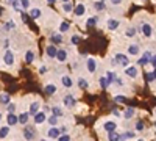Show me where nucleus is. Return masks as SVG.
Here are the masks:
<instances>
[{"label": "nucleus", "mask_w": 156, "mask_h": 141, "mask_svg": "<svg viewBox=\"0 0 156 141\" xmlns=\"http://www.w3.org/2000/svg\"><path fill=\"white\" fill-rule=\"evenodd\" d=\"M8 133H9V127L8 125H2V129H0V138L5 139L8 136Z\"/></svg>", "instance_id": "29"}, {"label": "nucleus", "mask_w": 156, "mask_h": 141, "mask_svg": "<svg viewBox=\"0 0 156 141\" xmlns=\"http://www.w3.org/2000/svg\"><path fill=\"white\" fill-rule=\"evenodd\" d=\"M8 47H9V39H3L2 41V49L3 50H8Z\"/></svg>", "instance_id": "42"}, {"label": "nucleus", "mask_w": 156, "mask_h": 141, "mask_svg": "<svg viewBox=\"0 0 156 141\" xmlns=\"http://www.w3.org/2000/svg\"><path fill=\"white\" fill-rule=\"evenodd\" d=\"M154 125H156V122H154Z\"/></svg>", "instance_id": "54"}, {"label": "nucleus", "mask_w": 156, "mask_h": 141, "mask_svg": "<svg viewBox=\"0 0 156 141\" xmlns=\"http://www.w3.org/2000/svg\"><path fill=\"white\" fill-rule=\"evenodd\" d=\"M2 61H3V65H6V66H12L14 65V54H12L11 50H3Z\"/></svg>", "instance_id": "2"}, {"label": "nucleus", "mask_w": 156, "mask_h": 141, "mask_svg": "<svg viewBox=\"0 0 156 141\" xmlns=\"http://www.w3.org/2000/svg\"><path fill=\"white\" fill-rule=\"evenodd\" d=\"M86 68H87V72L94 74V72L97 71V61H95L94 58H87V61H86Z\"/></svg>", "instance_id": "9"}, {"label": "nucleus", "mask_w": 156, "mask_h": 141, "mask_svg": "<svg viewBox=\"0 0 156 141\" xmlns=\"http://www.w3.org/2000/svg\"><path fill=\"white\" fill-rule=\"evenodd\" d=\"M114 100L117 102V104H123V102H125L126 99H125L123 96H115V97H114Z\"/></svg>", "instance_id": "41"}, {"label": "nucleus", "mask_w": 156, "mask_h": 141, "mask_svg": "<svg viewBox=\"0 0 156 141\" xmlns=\"http://www.w3.org/2000/svg\"><path fill=\"white\" fill-rule=\"evenodd\" d=\"M6 122H8V125H16V124H19V116H16L14 113H8Z\"/></svg>", "instance_id": "13"}, {"label": "nucleus", "mask_w": 156, "mask_h": 141, "mask_svg": "<svg viewBox=\"0 0 156 141\" xmlns=\"http://www.w3.org/2000/svg\"><path fill=\"white\" fill-rule=\"evenodd\" d=\"M23 132V138L27 141H33L36 138V133H34V129H31V127H25V129L22 130Z\"/></svg>", "instance_id": "7"}, {"label": "nucleus", "mask_w": 156, "mask_h": 141, "mask_svg": "<svg viewBox=\"0 0 156 141\" xmlns=\"http://www.w3.org/2000/svg\"><path fill=\"white\" fill-rule=\"evenodd\" d=\"M75 16L76 17H81L84 13H86V6H84V3H78V5H75Z\"/></svg>", "instance_id": "15"}, {"label": "nucleus", "mask_w": 156, "mask_h": 141, "mask_svg": "<svg viewBox=\"0 0 156 141\" xmlns=\"http://www.w3.org/2000/svg\"><path fill=\"white\" fill-rule=\"evenodd\" d=\"M153 75H154V80H156V68H154V71H153Z\"/></svg>", "instance_id": "51"}, {"label": "nucleus", "mask_w": 156, "mask_h": 141, "mask_svg": "<svg viewBox=\"0 0 156 141\" xmlns=\"http://www.w3.org/2000/svg\"><path fill=\"white\" fill-rule=\"evenodd\" d=\"M120 138H122V135H120L119 132H115V130L108 133V139H109V141H120Z\"/></svg>", "instance_id": "24"}, {"label": "nucleus", "mask_w": 156, "mask_h": 141, "mask_svg": "<svg viewBox=\"0 0 156 141\" xmlns=\"http://www.w3.org/2000/svg\"><path fill=\"white\" fill-rule=\"evenodd\" d=\"M115 63L120 65V66H123V68H126V66H129V58L125 54H117L115 55Z\"/></svg>", "instance_id": "3"}, {"label": "nucleus", "mask_w": 156, "mask_h": 141, "mask_svg": "<svg viewBox=\"0 0 156 141\" xmlns=\"http://www.w3.org/2000/svg\"><path fill=\"white\" fill-rule=\"evenodd\" d=\"M20 6L23 8V9H28L31 5H30V0H20Z\"/></svg>", "instance_id": "38"}, {"label": "nucleus", "mask_w": 156, "mask_h": 141, "mask_svg": "<svg viewBox=\"0 0 156 141\" xmlns=\"http://www.w3.org/2000/svg\"><path fill=\"white\" fill-rule=\"evenodd\" d=\"M62 102H64V105H66L67 108H72V107H75V97H73V96H70V94L64 96Z\"/></svg>", "instance_id": "14"}, {"label": "nucleus", "mask_w": 156, "mask_h": 141, "mask_svg": "<svg viewBox=\"0 0 156 141\" xmlns=\"http://www.w3.org/2000/svg\"><path fill=\"white\" fill-rule=\"evenodd\" d=\"M97 20H98V19H97V16L89 17V19H87V27H92V25H95V24H97Z\"/></svg>", "instance_id": "36"}, {"label": "nucleus", "mask_w": 156, "mask_h": 141, "mask_svg": "<svg viewBox=\"0 0 156 141\" xmlns=\"http://www.w3.org/2000/svg\"><path fill=\"white\" fill-rule=\"evenodd\" d=\"M87 85L89 83H87V80L84 79V77H80V79H78V86H80V88L84 89V88H87Z\"/></svg>", "instance_id": "32"}, {"label": "nucleus", "mask_w": 156, "mask_h": 141, "mask_svg": "<svg viewBox=\"0 0 156 141\" xmlns=\"http://www.w3.org/2000/svg\"><path fill=\"white\" fill-rule=\"evenodd\" d=\"M55 2H56V0H47V3H48V5H53Z\"/></svg>", "instance_id": "50"}, {"label": "nucleus", "mask_w": 156, "mask_h": 141, "mask_svg": "<svg viewBox=\"0 0 156 141\" xmlns=\"http://www.w3.org/2000/svg\"><path fill=\"white\" fill-rule=\"evenodd\" d=\"M61 2H62V3H64V2H70V0H61Z\"/></svg>", "instance_id": "52"}, {"label": "nucleus", "mask_w": 156, "mask_h": 141, "mask_svg": "<svg viewBox=\"0 0 156 141\" xmlns=\"http://www.w3.org/2000/svg\"><path fill=\"white\" fill-rule=\"evenodd\" d=\"M94 6H95L97 11H103V9H105V3H103V0H98V2H95Z\"/></svg>", "instance_id": "33"}, {"label": "nucleus", "mask_w": 156, "mask_h": 141, "mask_svg": "<svg viewBox=\"0 0 156 141\" xmlns=\"http://www.w3.org/2000/svg\"><path fill=\"white\" fill-rule=\"evenodd\" d=\"M111 3H112V5H120L122 0H111Z\"/></svg>", "instance_id": "48"}, {"label": "nucleus", "mask_w": 156, "mask_h": 141, "mask_svg": "<svg viewBox=\"0 0 156 141\" xmlns=\"http://www.w3.org/2000/svg\"><path fill=\"white\" fill-rule=\"evenodd\" d=\"M51 113H53L55 116H58V118L62 116V110H61L59 107H53V108H51Z\"/></svg>", "instance_id": "34"}, {"label": "nucleus", "mask_w": 156, "mask_h": 141, "mask_svg": "<svg viewBox=\"0 0 156 141\" xmlns=\"http://www.w3.org/2000/svg\"><path fill=\"white\" fill-rule=\"evenodd\" d=\"M30 116H31L30 113H20V114H19V124H23V125H25V124L28 122Z\"/></svg>", "instance_id": "25"}, {"label": "nucleus", "mask_w": 156, "mask_h": 141, "mask_svg": "<svg viewBox=\"0 0 156 141\" xmlns=\"http://www.w3.org/2000/svg\"><path fill=\"white\" fill-rule=\"evenodd\" d=\"M70 30V24L69 22H61L59 24V32L61 33H66V32H69Z\"/></svg>", "instance_id": "30"}, {"label": "nucleus", "mask_w": 156, "mask_h": 141, "mask_svg": "<svg viewBox=\"0 0 156 141\" xmlns=\"http://www.w3.org/2000/svg\"><path fill=\"white\" fill-rule=\"evenodd\" d=\"M41 9L39 8H30V17H33V19H39L41 17Z\"/></svg>", "instance_id": "26"}, {"label": "nucleus", "mask_w": 156, "mask_h": 141, "mask_svg": "<svg viewBox=\"0 0 156 141\" xmlns=\"http://www.w3.org/2000/svg\"><path fill=\"white\" fill-rule=\"evenodd\" d=\"M100 86H101V89H106L108 86H109V83H111V80L108 79V77L106 75H103V77H100Z\"/></svg>", "instance_id": "22"}, {"label": "nucleus", "mask_w": 156, "mask_h": 141, "mask_svg": "<svg viewBox=\"0 0 156 141\" xmlns=\"http://www.w3.org/2000/svg\"><path fill=\"white\" fill-rule=\"evenodd\" d=\"M50 39H51V43H55V44H61V43H62V36H61L59 33H53Z\"/></svg>", "instance_id": "28"}, {"label": "nucleus", "mask_w": 156, "mask_h": 141, "mask_svg": "<svg viewBox=\"0 0 156 141\" xmlns=\"http://www.w3.org/2000/svg\"><path fill=\"white\" fill-rule=\"evenodd\" d=\"M2 105H3V107L9 105V94H6V93H2Z\"/></svg>", "instance_id": "31"}, {"label": "nucleus", "mask_w": 156, "mask_h": 141, "mask_svg": "<svg viewBox=\"0 0 156 141\" xmlns=\"http://www.w3.org/2000/svg\"><path fill=\"white\" fill-rule=\"evenodd\" d=\"M61 83L66 86V88H72L73 86V80H72L70 75H62L61 77Z\"/></svg>", "instance_id": "17"}, {"label": "nucleus", "mask_w": 156, "mask_h": 141, "mask_svg": "<svg viewBox=\"0 0 156 141\" xmlns=\"http://www.w3.org/2000/svg\"><path fill=\"white\" fill-rule=\"evenodd\" d=\"M133 116H134V108L128 107V108L125 110V113H123V118H125V119H131Z\"/></svg>", "instance_id": "27"}, {"label": "nucleus", "mask_w": 156, "mask_h": 141, "mask_svg": "<svg viewBox=\"0 0 156 141\" xmlns=\"http://www.w3.org/2000/svg\"><path fill=\"white\" fill-rule=\"evenodd\" d=\"M45 121H47V116H45L44 111H37V113L34 114V122H36V124H42V122H45Z\"/></svg>", "instance_id": "16"}, {"label": "nucleus", "mask_w": 156, "mask_h": 141, "mask_svg": "<svg viewBox=\"0 0 156 141\" xmlns=\"http://www.w3.org/2000/svg\"><path fill=\"white\" fill-rule=\"evenodd\" d=\"M144 129H145V124L142 122V121H137L136 122V130L137 132H144Z\"/></svg>", "instance_id": "35"}, {"label": "nucleus", "mask_w": 156, "mask_h": 141, "mask_svg": "<svg viewBox=\"0 0 156 141\" xmlns=\"http://www.w3.org/2000/svg\"><path fill=\"white\" fill-rule=\"evenodd\" d=\"M137 141H145V139H137Z\"/></svg>", "instance_id": "53"}, {"label": "nucleus", "mask_w": 156, "mask_h": 141, "mask_svg": "<svg viewBox=\"0 0 156 141\" xmlns=\"http://www.w3.org/2000/svg\"><path fill=\"white\" fill-rule=\"evenodd\" d=\"M120 27V20H117V19H108L106 20V28L108 30H111V32H115L117 28H119Z\"/></svg>", "instance_id": "5"}, {"label": "nucleus", "mask_w": 156, "mask_h": 141, "mask_svg": "<svg viewBox=\"0 0 156 141\" xmlns=\"http://www.w3.org/2000/svg\"><path fill=\"white\" fill-rule=\"evenodd\" d=\"M48 71V68L47 66H41V68H39V72H41V74H45Z\"/></svg>", "instance_id": "46"}, {"label": "nucleus", "mask_w": 156, "mask_h": 141, "mask_svg": "<svg viewBox=\"0 0 156 141\" xmlns=\"http://www.w3.org/2000/svg\"><path fill=\"white\" fill-rule=\"evenodd\" d=\"M78 43H80V36H76V35L72 36V44L75 46V44H78Z\"/></svg>", "instance_id": "44"}, {"label": "nucleus", "mask_w": 156, "mask_h": 141, "mask_svg": "<svg viewBox=\"0 0 156 141\" xmlns=\"http://www.w3.org/2000/svg\"><path fill=\"white\" fill-rule=\"evenodd\" d=\"M61 129H58V127H55V125H51L50 129H48V132H47V135H48V138H51V139H58L59 136H61Z\"/></svg>", "instance_id": "4"}, {"label": "nucleus", "mask_w": 156, "mask_h": 141, "mask_svg": "<svg viewBox=\"0 0 156 141\" xmlns=\"http://www.w3.org/2000/svg\"><path fill=\"white\" fill-rule=\"evenodd\" d=\"M140 52V47L137 44H129L128 46V55H131V57H137Z\"/></svg>", "instance_id": "12"}, {"label": "nucleus", "mask_w": 156, "mask_h": 141, "mask_svg": "<svg viewBox=\"0 0 156 141\" xmlns=\"http://www.w3.org/2000/svg\"><path fill=\"white\" fill-rule=\"evenodd\" d=\"M103 129H105L108 133H109V132H114V130L117 129V124H115L114 121H106L105 124H103Z\"/></svg>", "instance_id": "19"}, {"label": "nucleus", "mask_w": 156, "mask_h": 141, "mask_svg": "<svg viewBox=\"0 0 156 141\" xmlns=\"http://www.w3.org/2000/svg\"><path fill=\"white\" fill-rule=\"evenodd\" d=\"M147 79H148V82H154V75L153 74H147Z\"/></svg>", "instance_id": "47"}, {"label": "nucleus", "mask_w": 156, "mask_h": 141, "mask_svg": "<svg viewBox=\"0 0 156 141\" xmlns=\"http://www.w3.org/2000/svg\"><path fill=\"white\" fill-rule=\"evenodd\" d=\"M61 8H62L64 13H67V14H69V13H73V11H75V6H73L70 2H64Z\"/></svg>", "instance_id": "21"}, {"label": "nucleus", "mask_w": 156, "mask_h": 141, "mask_svg": "<svg viewBox=\"0 0 156 141\" xmlns=\"http://www.w3.org/2000/svg\"><path fill=\"white\" fill-rule=\"evenodd\" d=\"M6 111H8V113H14V111H16V105H14V104H9L8 108H6Z\"/></svg>", "instance_id": "43"}, {"label": "nucleus", "mask_w": 156, "mask_h": 141, "mask_svg": "<svg viewBox=\"0 0 156 141\" xmlns=\"http://www.w3.org/2000/svg\"><path fill=\"white\" fill-rule=\"evenodd\" d=\"M45 55H47L48 58H56V55H58V49H56V46H55V44L47 46V47H45Z\"/></svg>", "instance_id": "6"}, {"label": "nucleus", "mask_w": 156, "mask_h": 141, "mask_svg": "<svg viewBox=\"0 0 156 141\" xmlns=\"http://www.w3.org/2000/svg\"><path fill=\"white\" fill-rule=\"evenodd\" d=\"M123 136H125V138H134V132H129V130H128V132L123 133Z\"/></svg>", "instance_id": "45"}, {"label": "nucleus", "mask_w": 156, "mask_h": 141, "mask_svg": "<svg viewBox=\"0 0 156 141\" xmlns=\"http://www.w3.org/2000/svg\"><path fill=\"white\" fill-rule=\"evenodd\" d=\"M44 93H47L48 96L55 94V93H56V85H53V83H47V85L44 86Z\"/></svg>", "instance_id": "20"}, {"label": "nucleus", "mask_w": 156, "mask_h": 141, "mask_svg": "<svg viewBox=\"0 0 156 141\" xmlns=\"http://www.w3.org/2000/svg\"><path fill=\"white\" fill-rule=\"evenodd\" d=\"M139 30L145 38H151V35H153V27H151V24H148V22H142L139 25Z\"/></svg>", "instance_id": "1"}, {"label": "nucleus", "mask_w": 156, "mask_h": 141, "mask_svg": "<svg viewBox=\"0 0 156 141\" xmlns=\"http://www.w3.org/2000/svg\"><path fill=\"white\" fill-rule=\"evenodd\" d=\"M125 74H126L128 77H131V79H136V77L139 75V71H137L136 66H126V68H125Z\"/></svg>", "instance_id": "10"}, {"label": "nucleus", "mask_w": 156, "mask_h": 141, "mask_svg": "<svg viewBox=\"0 0 156 141\" xmlns=\"http://www.w3.org/2000/svg\"><path fill=\"white\" fill-rule=\"evenodd\" d=\"M34 60H36L34 52L33 50H27V52H25V63H27V65H31V63H34Z\"/></svg>", "instance_id": "18"}, {"label": "nucleus", "mask_w": 156, "mask_h": 141, "mask_svg": "<svg viewBox=\"0 0 156 141\" xmlns=\"http://www.w3.org/2000/svg\"><path fill=\"white\" fill-rule=\"evenodd\" d=\"M39 108H41V102L39 100H34L33 104H30V108H28V113L31 114V116H34V114L39 111Z\"/></svg>", "instance_id": "11"}, {"label": "nucleus", "mask_w": 156, "mask_h": 141, "mask_svg": "<svg viewBox=\"0 0 156 141\" xmlns=\"http://www.w3.org/2000/svg\"><path fill=\"white\" fill-rule=\"evenodd\" d=\"M151 65H153V68H156V55H153V58H151Z\"/></svg>", "instance_id": "49"}, {"label": "nucleus", "mask_w": 156, "mask_h": 141, "mask_svg": "<svg viewBox=\"0 0 156 141\" xmlns=\"http://www.w3.org/2000/svg\"><path fill=\"white\" fill-rule=\"evenodd\" d=\"M134 35H136V28H133V27H129V28L126 30V36H128V38H133Z\"/></svg>", "instance_id": "39"}, {"label": "nucleus", "mask_w": 156, "mask_h": 141, "mask_svg": "<svg viewBox=\"0 0 156 141\" xmlns=\"http://www.w3.org/2000/svg\"><path fill=\"white\" fill-rule=\"evenodd\" d=\"M58 141H70V135L64 133V135H61V136L58 138Z\"/></svg>", "instance_id": "40"}, {"label": "nucleus", "mask_w": 156, "mask_h": 141, "mask_svg": "<svg viewBox=\"0 0 156 141\" xmlns=\"http://www.w3.org/2000/svg\"><path fill=\"white\" fill-rule=\"evenodd\" d=\"M56 60L59 61V63H64V61H66L67 60V52H66V50H58V55H56Z\"/></svg>", "instance_id": "23"}, {"label": "nucleus", "mask_w": 156, "mask_h": 141, "mask_svg": "<svg viewBox=\"0 0 156 141\" xmlns=\"http://www.w3.org/2000/svg\"><path fill=\"white\" fill-rule=\"evenodd\" d=\"M48 124H50V125H56V124H58V116L51 114V116L48 118Z\"/></svg>", "instance_id": "37"}, {"label": "nucleus", "mask_w": 156, "mask_h": 141, "mask_svg": "<svg viewBox=\"0 0 156 141\" xmlns=\"http://www.w3.org/2000/svg\"><path fill=\"white\" fill-rule=\"evenodd\" d=\"M151 58H153L151 50H145V52H144V57L139 58V65H140V66H145L148 61H151Z\"/></svg>", "instance_id": "8"}]
</instances>
